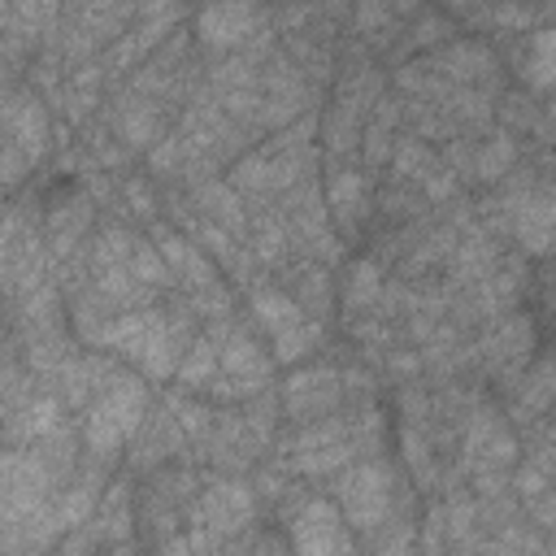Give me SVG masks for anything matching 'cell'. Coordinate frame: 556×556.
Wrapping results in <instances>:
<instances>
[{
  "label": "cell",
  "instance_id": "23",
  "mask_svg": "<svg viewBox=\"0 0 556 556\" xmlns=\"http://www.w3.org/2000/svg\"><path fill=\"white\" fill-rule=\"evenodd\" d=\"M100 295L117 300V304H135L139 300V282L117 265V269H100Z\"/></svg>",
  "mask_w": 556,
  "mask_h": 556
},
{
  "label": "cell",
  "instance_id": "9",
  "mask_svg": "<svg viewBox=\"0 0 556 556\" xmlns=\"http://www.w3.org/2000/svg\"><path fill=\"white\" fill-rule=\"evenodd\" d=\"M9 130H13V139H17V148H22L26 161H39L48 152V117H43L39 100H30V96L17 100L9 109Z\"/></svg>",
  "mask_w": 556,
  "mask_h": 556
},
{
  "label": "cell",
  "instance_id": "25",
  "mask_svg": "<svg viewBox=\"0 0 556 556\" xmlns=\"http://www.w3.org/2000/svg\"><path fill=\"white\" fill-rule=\"evenodd\" d=\"M26 156H22V148L17 143H0V182H17L22 174H26Z\"/></svg>",
  "mask_w": 556,
  "mask_h": 556
},
{
  "label": "cell",
  "instance_id": "26",
  "mask_svg": "<svg viewBox=\"0 0 556 556\" xmlns=\"http://www.w3.org/2000/svg\"><path fill=\"white\" fill-rule=\"evenodd\" d=\"M282 226H274V222H265L261 230H256V252H261V261H278L282 256Z\"/></svg>",
  "mask_w": 556,
  "mask_h": 556
},
{
  "label": "cell",
  "instance_id": "24",
  "mask_svg": "<svg viewBox=\"0 0 556 556\" xmlns=\"http://www.w3.org/2000/svg\"><path fill=\"white\" fill-rule=\"evenodd\" d=\"M552 70V30H534V87H547V74Z\"/></svg>",
  "mask_w": 556,
  "mask_h": 556
},
{
  "label": "cell",
  "instance_id": "13",
  "mask_svg": "<svg viewBox=\"0 0 556 556\" xmlns=\"http://www.w3.org/2000/svg\"><path fill=\"white\" fill-rule=\"evenodd\" d=\"M117 130H122V139H126L130 148L152 143V139H156V109L143 104V100L122 104V109H117Z\"/></svg>",
  "mask_w": 556,
  "mask_h": 556
},
{
  "label": "cell",
  "instance_id": "3",
  "mask_svg": "<svg viewBox=\"0 0 556 556\" xmlns=\"http://www.w3.org/2000/svg\"><path fill=\"white\" fill-rule=\"evenodd\" d=\"M300 556H352V539L343 530V517L326 500H308L291 526Z\"/></svg>",
  "mask_w": 556,
  "mask_h": 556
},
{
  "label": "cell",
  "instance_id": "7",
  "mask_svg": "<svg viewBox=\"0 0 556 556\" xmlns=\"http://www.w3.org/2000/svg\"><path fill=\"white\" fill-rule=\"evenodd\" d=\"M339 395V374L334 369H313V374H295L287 382V408L295 417H308V413H321L330 408Z\"/></svg>",
  "mask_w": 556,
  "mask_h": 556
},
{
  "label": "cell",
  "instance_id": "15",
  "mask_svg": "<svg viewBox=\"0 0 556 556\" xmlns=\"http://www.w3.org/2000/svg\"><path fill=\"white\" fill-rule=\"evenodd\" d=\"M126 274H130L135 282H148V287H156V282L169 278L161 252H156L148 239H135V248H130V256H126Z\"/></svg>",
  "mask_w": 556,
  "mask_h": 556
},
{
  "label": "cell",
  "instance_id": "6",
  "mask_svg": "<svg viewBox=\"0 0 556 556\" xmlns=\"http://www.w3.org/2000/svg\"><path fill=\"white\" fill-rule=\"evenodd\" d=\"M261 17H265V13H261V9H252V4H213V9H204V13H200V35H204L208 43L226 48V43L248 39V35H252V26H256Z\"/></svg>",
  "mask_w": 556,
  "mask_h": 556
},
{
  "label": "cell",
  "instance_id": "21",
  "mask_svg": "<svg viewBox=\"0 0 556 556\" xmlns=\"http://www.w3.org/2000/svg\"><path fill=\"white\" fill-rule=\"evenodd\" d=\"M130 248H135V239H130L122 226H109V230L96 239V265H100V269H117V265L130 256Z\"/></svg>",
  "mask_w": 556,
  "mask_h": 556
},
{
  "label": "cell",
  "instance_id": "14",
  "mask_svg": "<svg viewBox=\"0 0 556 556\" xmlns=\"http://www.w3.org/2000/svg\"><path fill=\"white\" fill-rule=\"evenodd\" d=\"M343 300H348V308H369L374 300H382V274H378L374 261H356V265L348 269Z\"/></svg>",
  "mask_w": 556,
  "mask_h": 556
},
{
  "label": "cell",
  "instance_id": "8",
  "mask_svg": "<svg viewBox=\"0 0 556 556\" xmlns=\"http://www.w3.org/2000/svg\"><path fill=\"white\" fill-rule=\"evenodd\" d=\"M217 365H222L230 378H239L248 391H256V387L269 378V356H265L248 334H230L226 348L217 352Z\"/></svg>",
  "mask_w": 556,
  "mask_h": 556
},
{
  "label": "cell",
  "instance_id": "20",
  "mask_svg": "<svg viewBox=\"0 0 556 556\" xmlns=\"http://www.w3.org/2000/svg\"><path fill=\"white\" fill-rule=\"evenodd\" d=\"M513 156H517L513 139H508V135H491L486 148L478 152V174H482V178H500V174L513 165Z\"/></svg>",
  "mask_w": 556,
  "mask_h": 556
},
{
  "label": "cell",
  "instance_id": "28",
  "mask_svg": "<svg viewBox=\"0 0 556 556\" xmlns=\"http://www.w3.org/2000/svg\"><path fill=\"white\" fill-rule=\"evenodd\" d=\"M126 195H130V204H135L139 213H152V195H148L143 182H126Z\"/></svg>",
  "mask_w": 556,
  "mask_h": 556
},
{
  "label": "cell",
  "instance_id": "17",
  "mask_svg": "<svg viewBox=\"0 0 556 556\" xmlns=\"http://www.w3.org/2000/svg\"><path fill=\"white\" fill-rule=\"evenodd\" d=\"M352 439L343 443H330V447H313V452H291V465L304 469V473H326V469H343L352 460Z\"/></svg>",
  "mask_w": 556,
  "mask_h": 556
},
{
  "label": "cell",
  "instance_id": "19",
  "mask_svg": "<svg viewBox=\"0 0 556 556\" xmlns=\"http://www.w3.org/2000/svg\"><path fill=\"white\" fill-rule=\"evenodd\" d=\"M317 339H321V326L304 317L300 326H291L287 334H278V339H274V343H278L274 352H278V361H300V356H304V352H308Z\"/></svg>",
  "mask_w": 556,
  "mask_h": 556
},
{
  "label": "cell",
  "instance_id": "10",
  "mask_svg": "<svg viewBox=\"0 0 556 556\" xmlns=\"http://www.w3.org/2000/svg\"><path fill=\"white\" fill-rule=\"evenodd\" d=\"M252 313L261 317V326L278 339V334H287L291 326H300L304 321V313H300V304L291 300V295H282V291H274V287H261L256 295H252Z\"/></svg>",
  "mask_w": 556,
  "mask_h": 556
},
{
  "label": "cell",
  "instance_id": "18",
  "mask_svg": "<svg viewBox=\"0 0 556 556\" xmlns=\"http://www.w3.org/2000/svg\"><path fill=\"white\" fill-rule=\"evenodd\" d=\"M330 204H334L339 217H356V213L365 208V178L352 174V169L334 174V182H330Z\"/></svg>",
  "mask_w": 556,
  "mask_h": 556
},
{
  "label": "cell",
  "instance_id": "2",
  "mask_svg": "<svg viewBox=\"0 0 556 556\" xmlns=\"http://www.w3.org/2000/svg\"><path fill=\"white\" fill-rule=\"evenodd\" d=\"M339 504L356 530H378L391 513V469L382 460L352 465L339 478Z\"/></svg>",
  "mask_w": 556,
  "mask_h": 556
},
{
  "label": "cell",
  "instance_id": "27",
  "mask_svg": "<svg viewBox=\"0 0 556 556\" xmlns=\"http://www.w3.org/2000/svg\"><path fill=\"white\" fill-rule=\"evenodd\" d=\"M178 156H182V139L178 135H165L152 148V169H169V165H178Z\"/></svg>",
  "mask_w": 556,
  "mask_h": 556
},
{
  "label": "cell",
  "instance_id": "1",
  "mask_svg": "<svg viewBox=\"0 0 556 556\" xmlns=\"http://www.w3.org/2000/svg\"><path fill=\"white\" fill-rule=\"evenodd\" d=\"M143 426V387L135 378L113 374V382L96 395L91 417H87V447L96 456H113L130 434Z\"/></svg>",
  "mask_w": 556,
  "mask_h": 556
},
{
  "label": "cell",
  "instance_id": "16",
  "mask_svg": "<svg viewBox=\"0 0 556 556\" xmlns=\"http://www.w3.org/2000/svg\"><path fill=\"white\" fill-rule=\"evenodd\" d=\"M213 369H217V343H213V339H195L191 352H187V361L178 365V382L204 387V382L213 378Z\"/></svg>",
  "mask_w": 556,
  "mask_h": 556
},
{
  "label": "cell",
  "instance_id": "12",
  "mask_svg": "<svg viewBox=\"0 0 556 556\" xmlns=\"http://www.w3.org/2000/svg\"><path fill=\"white\" fill-rule=\"evenodd\" d=\"M56 430V400H48V395H39V400H30L13 421H9V434L13 439H43V434H52Z\"/></svg>",
  "mask_w": 556,
  "mask_h": 556
},
{
  "label": "cell",
  "instance_id": "11",
  "mask_svg": "<svg viewBox=\"0 0 556 556\" xmlns=\"http://www.w3.org/2000/svg\"><path fill=\"white\" fill-rule=\"evenodd\" d=\"M195 200L204 204L208 222L222 226V230H243V208H239V191L235 187H222V182H208L195 191Z\"/></svg>",
  "mask_w": 556,
  "mask_h": 556
},
{
  "label": "cell",
  "instance_id": "22",
  "mask_svg": "<svg viewBox=\"0 0 556 556\" xmlns=\"http://www.w3.org/2000/svg\"><path fill=\"white\" fill-rule=\"evenodd\" d=\"M91 504H96V482H78V486H70V495L61 500L56 521H61V526H78V521L91 513Z\"/></svg>",
  "mask_w": 556,
  "mask_h": 556
},
{
  "label": "cell",
  "instance_id": "5",
  "mask_svg": "<svg viewBox=\"0 0 556 556\" xmlns=\"http://www.w3.org/2000/svg\"><path fill=\"white\" fill-rule=\"evenodd\" d=\"M248 517H252V491H248L243 482H213V486L204 491L200 508H195V526L213 530L217 539L243 530Z\"/></svg>",
  "mask_w": 556,
  "mask_h": 556
},
{
  "label": "cell",
  "instance_id": "4",
  "mask_svg": "<svg viewBox=\"0 0 556 556\" xmlns=\"http://www.w3.org/2000/svg\"><path fill=\"white\" fill-rule=\"evenodd\" d=\"M48 478H52V469L39 456H26V452H4L0 456V500L13 504L22 517L43 513Z\"/></svg>",
  "mask_w": 556,
  "mask_h": 556
}]
</instances>
